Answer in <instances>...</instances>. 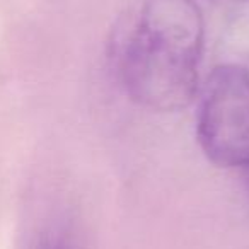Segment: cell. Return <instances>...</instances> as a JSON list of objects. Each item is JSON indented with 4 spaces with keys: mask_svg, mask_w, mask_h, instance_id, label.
I'll use <instances>...</instances> for the list:
<instances>
[{
    "mask_svg": "<svg viewBox=\"0 0 249 249\" xmlns=\"http://www.w3.org/2000/svg\"><path fill=\"white\" fill-rule=\"evenodd\" d=\"M39 249H72V246L65 244V242H62V241H52V242L43 244Z\"/></svg>",
    "mask_w": 249,
    "mask_h": 249,
    "instance_id": "277c9868",
    "label": "cell"
},
{
    "mask_svg": "<svg viewBox=\"0 0 249 249\" xmlns=\"http://www.w3.org/2000/svg\"><path fill=\"white\" fill-rule=\"evenodd\" d=\"M205 45L195 0H142L116 43V69L130 99L157 113L193 103Z\"/></svg>",
    "mask_w": 249,
    "mask_h": 249,
    "instance_id": "6da1fadb",
    "label": "cell"
},
{
    "mask_svg": "<svg viewBox=\"0 0 249 249\" xmlns=\"http://www.w3.org/2000/svg\"><path fill=\"white\" fill-rule=\"evenodd\" d=\"M222 62L249 72V0H231L218 39Z\"/></svg>",
    "mask_w": 249,
    "mask_h": 249,
    "instance_id": "3957f363",
    "label": "cell"
},
{
    "mask_svg": "<svg viewBox=\"0 0 249 249\" xmlns=\"http://www.w3.org/2000/svg\"><path fill=\"white\" fill-rule=\"evenodd\" d=\"M196 137L217 167H249V72L231 63L212 70L201 90Z\"/></svg>",
    "mask_w": 249,
    "mask_h": 249,
    "instance_id": "7a4b0ae2",
    "label": "cell"
}]
</instances>
